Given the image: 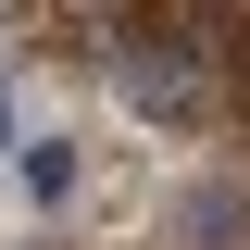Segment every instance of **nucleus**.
<instances>
[{"label":"nucleus","mask_w":250,"mask_h":250,"mask_svg":"<svg viewBox=\"0 0 250 250\" xmlns=\"http://www.w3.org/2000/svg\"><path fill=\"white\" fill-rule=\"evenodd\" d=\"M113 88L138 100V113H200V88H213V62H200V25H175V13H163V25H125L113 38Z\"/></svg>","instance_id":"obj_1"},{"label":"nucleus","mask_w":250,"mask_h":250,"mask_svg":"<svg viewBox=\"0 0 250 250\" xmlns=\"http://www.w3.org/2000/svg\"><path fill=\"white\" fill-rule=\"evenodd\" d=\"M175 238H188V250H250V188H238V175L188 188V200H175Z\"/></svg>","instance_id":"obj_2"},{"label":"nucleus","mask_w":250,"mask_h":250,"mask_svg":"<svg viewBox=\"0 0 250 250\" xmlns=\"http://www.w3.org/2000/svg\"><path fill=\"white\" fill-rule=\"evenodd\" d=\"M62 188H75V138H25V200L50 213Z\"/></svg>","instance_id":"obj_3"}]
</instances>
